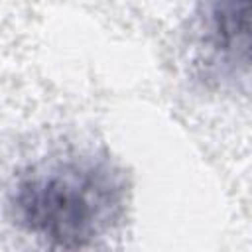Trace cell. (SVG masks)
Masks as SVG:
<instances>
[{"label": "cell", "mask_w": 252, "mask_h": 252, "mask_svg": "<svg viewBox=\"0 0 252 252\" xmlns=\"http://www.w3.org/2000/svg\"><path fill=\"white\" fill-rule=\"evenodd\" d=\"M201 45L222 73H248L250 63V0H203Z\"/></svg>", "instance_id": "2"}, {"label": "cell", "mask_w": 252, "mask_h": 252, "mask_svg": "<svg viewBox=\"0 0 252 252\" xmlns=\"http://www.w3.org/2000/svg\"><path fill=\"white\" fill-rule=\"evenodd\" d=\"M126 193V177L110 159L75 154L20 173L8 207L28 234L59 248H83L122 219Z\"/></svg>", "instance_id": "1"}]
</instances>
